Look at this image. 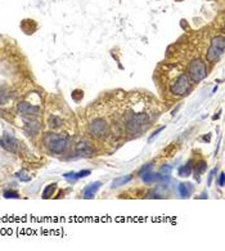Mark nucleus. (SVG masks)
Listing matches in <instances>:
<instances>
[{
	"instance_id": "23",
	"label": "nucleus",
	"mask_w": 225,
	"mask_h": 251,
	"mask_svg": "<svg viewBox=\"0 0 225 251\" xmlns=\"http://www.w3.org/2000/svg\"><path fill=\"white\" fill-rule=\"evenodd\" d=\"M4 197L5 199H20V193L16 192V191H5Z\"/></svg>"
},
{
	"instance_id": "8",
	"label": "nucleus",
	"mask_w": 225,
	"mask_h": 251,
	"mask_svg": "<svg viewBox=\"0 0 225 251\" xmlns=\"http://www.w3.org/2000/svg\"><path fill=\"white\" fill-rule=\"evenodd\" d=\"M18 112H21L25 116H38L40 115V108L38 106L28 103V102H21L17 106Z\"/></svg>"
},
{
	"instance_id": "24",
	"label": "nucleus",
	"mask_w": 225,
	"mask_h": 251,
	"mask_svg": "<svg viewBox=\"0 0 225 251\" xmlns=\"http://www.w3.org/2000/svg\"><path fill=\"white\" fill-rule=\"evenodd\" d=\"M152 166H153V162H150V164H147V165H144L143 168L140 169V172H139V176H143L144 173L150 172V169H152Z\"/></svg>"
},
{
	"instance_id": "6",
	"label": "nucleus",
	"mask_w": 225,
	"mask_h": 251,
	"mask_svg": "<svg viewBox=\"0 0 225 251\" xmlns=\"http://www.w3.org/2000/svg\"><path fill=\"white\" fill-rule=\"evenodd\" d=\"M108 131V125L103 119L98 117L96 120H93L89 125V133L94 138H102L107 134Z\"/></svg>"
},
{
	"instance_id": "18",
	"label": "nucleus",
	"mask_w": 225,
	"mask_h": 251,
	"mask_svg": "<svg viewBox=\"0 0 225 251\" xmlns=\"http://www.w3.org/2000/svg\"><path fill=\"white\" fill-rule=\"evenodd\" d=\"M142 176L144 183H152L154 182V180H157V174L153 172H150V170L147 173H144L143 176Z\"/></svg>"
},
{
	"instance_id": "13",
	"label": "nucleus",
	"mask_w": 225,
	"mask_h": 251,
	"mask_svg": "<svg viewBox=\"0 0 225 251\" xmlns=\"http://www.w3.org/2000/svg\"><path fill=\"white\" fill-rule=\"evenodd\" d=\"M48 125L51 129H58V127L62 126V120L58 116H55V115H50L48 117Z\"/></svg>"
},
{
	"instance_id": "1",
	"label": "nucleus",
	"mask_w": 225,
	"mask_h": 251,
	"mask_svg": "<svg viewBox=\"0 0 225 251\" xmlns=\"http://www.w3.org/2000/svg\"><path fill=\"white\" fill-rule=\"evenodd\" d=\"M125 130L130 135H138L150 125V116L144 111L129 110L124 117Z\"/></svg>"
},
{
	"instance_id": "21",
	"label": "nucleus",
	"mask_w": 225,
	"mask_h": 251,
	"mask_svg": "<svg viewBox=\"0 0 225 251\" xmlns=\"http://www.w3.org/2000/svg\"><path fill=\"white\" fill-rule=\"evenodd\" d=\"M71 97H72V100H75V102H80V100H82V97H84V92L80 89H76L72 92Z\"/></svg>"
},
{
	"instance_id": "3",
	"label": "nucleus",
	"mask_w": 225,
	"mask_h": 251,
	"mask_svg": "<svg viewBox=\"0 0 225 251\" xmlns=\"http://www.w3.org/2000/svg\"><path fill=\"white\" fill-rule=\"evenodd\" d=\"M224 45L225 39L223 35L212 39L211 45H210V48H208L207 53H206V59H207L208 62L215 63L222 58L223 53H224Z\"/></svg>"
},
{
	"instance_id": "9",
	"label": "nucleus",
	"mask_w": 225,
	"mask_h": 251,
	"mask_svg": "<svg viewBox=\"0 0 225 251\" xmlns=\"http://www.w3.org/2000/svg\"><path fill=\"white\" fill-rule=\"evenodd\" d=\"M76 153L78 156H82V157H89V156H92L93 148L86 142H80L76 147Z\"/></svg>"
},
{
	"instance_id": "11",
	"label": "nucleus",
	"mask_w": 225,
	"mask_h": 251,
	"mask_svg": "<svg viewBox=\"0 0 225 251\" xmlns=\"http://www.w3.org/2000/svg\"><path fill=\"white\" fill-rule=\"evenodd\" d=\"M177 189H179L180 196L183 197V199H187V197L191 196L192 192H193V186H192L191 183H180L179 187H177Z\"/></svg>"
},
{
	"instance_id": "20",
	"label": "nucleus",
	"mask_w": 225,
	"mask_h": 251,
	"mask_svg": "<svg viewBox=\"0 0 225 251\" xmlns=\"http://www.w3.org/2000/svg\"><path fill=\"white\" fill-rule=\"evenodd\" d=\"M206 169H207V162L200 161L197 165H196L195 170H196V173H197V174H203V173L206 172Z\"/></svg>"
},
{
	"instance_id": "17",
	"label": "nucleus",
	"mask_w": 225,
	"mask_h": 251,
	"mask_svg": "<svg viewBox=\"0 0 225 251\" xmlns=\"http://www.w3.org/2000/svg\"><path fill=\"white\" fill-rule=\"evenodd\" d=\"M55 188H57V183H51V184L45 187L44 192H43V197H44V199H49V197L53 196Z\"/></svg>"
},
{
	"instance_id": "10",
	"label": "nucleus",
	"mask_w": 225,
	"mask_h": 251,
	"mask_svg": "<svg viewBox=\"0 0 225 251\" xmlns=\"http://www.w3.org/2000/svg\"><path fill=\"white\" fill-rule=\"evenodd\" d=\"M100 186H102V183L100 182H94L92 183V184H89L88 187H85V189H84V199H93V197L96 196L97 191L100 188Z\"/></svg>"
},
{
	"instance_id": "19",
	"label": "nucleus",
	"mask_w": 225,
	"mask_h": 251,
	"mask_svg": "<svg viewBox=\"0 0 225 251\" xmlns=\"http://www.w3.org/2000/svg\"><path fill=\"white\" fill-rule=\"evenodd\" d=\"M16 176H17V178L20 179L21 182H30L31 180L30 173L26 172V170H21V172H18Z\"/></svg>"
},
{
	"instance_id": "7",
	"label": "nucleus",
	"mask_w": 225,
	"mask_h": 251,
	"mask_svg": "<svg viewBox=\"0 0 225 251\" xmlns=\"http://www.w3.org/2000/svg\"><path fill=\"white\" fill-rule=\"evenodd\" d=\"M0 145L3 148H5L8 152H12V153H17L18 148H20V143H18L17 139L9 134H5L0 139Z\"/></svg>"
},
{
	"instance_id": "27",
	"label": "nucleus",
	"mask_w": 225,
	"mask_h": 251,
	"mask_svg": "<svg viewBox=\"0 0 225 251\" xmlns=\"http://www.w3.org/2000/svg\"><path fill=\"white\" fill-rule=\"evenodd\" d=\"M216 172H218V169H214V170H212V172L210 173V176H208V179H207V183H208V186H210V184H211V182H212V178H214V176H215Z\"/></svg>"
},
{
	"instance_id": "25",
	"label": "nucleus",
	"mask_w": 225,
	"mask_h": 251,
	"mask_svg": "<svg viewBox=\"0 0 225 251\" xmlns=\"http://www.w3.org/2000/svg\"><path fill=\"white\" fill-rule=\"evenodd\" d=\"M164 129H165V126H161V127H158V129H157V130H156V131H153V134H152V135H150V138H148V143H150V142L153 141L154 138H156V137H157V135L160 134L161 131L164 130Z\"/></svg>"
},
{
	"instance_id": "5",
	"label": "nucleus",
	"mask_w": 225,
	"mask_h": 251,
	"mask_svg": "<svg viewBox=\"0 0 225 251\" xmlns=\"http://www.w3.org/2000/svg\"><path fill=\"white\" fill-rule=\"evenodd\" d=\"M189 90H191V81H189V77L184 74H179L174 83L170 84V92L176 97L184 96Z\"/></svg>"
},
{
	"instance_id": "2",
	"label": "nucleus",
	"mask_w": 225,
	"mask_h": 251,
	"mask_svg": "<svg viewBox=\"0 0 225 251\" xmlns=\"http://www.w3.org/2000/svg\"><path fill=\"white\" fill-rule=\"evenodd\" d=\"M45 145L49 151L55 155H61L69 147L70 137L66 134H48L44 138Z\"/></svg>"
},
{
	"instance_id": "29",
	"label": "nucleus",
	"mask_w": 225,
	"mask_h": 251,
	"mask_svg": "<svg viewBox=\"0 0 225 251\" xmlns=\"http://www.w3.org/2000/svg\"><path fill=\"white\" fill-rule=\"evenodd\" d=\"M63 176H65V178H67V179H77V178H76V173H66Z\"/></svg>"
},
{
	"instance_id": "26",
	"label": "nucleus",
	"mask_w": 225,
	"mask_h": 251,
	"mask_svg": "<svg viewBox=\"0 0 225 251\" xmlns=\"http://www.w3.org/2000/svg\"><path fill=\"white\" fill-rule=\"evenodd\" d=\"M88 176H90V170H81V172L76 173V178H85Z\"/></svg>"
},
{
	"instance_id": "22",
	"label": "nucleus",
	"mask_w": 225,
	"mask_h": 251,
	"mask_svg": "<svg viewBox=\"0 0 225 251\" xmlns=\"http://www.w3.org/2000/svg\"><path fill=\"white\" fill-rule=\"evenodd\" d=\"M171 172H173V166L170 165H164L160 169L161 176H170Z\"/></svg>"
},
{
	"instance_id": "28",
	"label": "nucleus",
	"mask_w": 225,
	"mask_h": 251,
	"mask_svg": "<svg viewBox=\"0 0 225 251\" xmlns=\"http://www.w3.org/2000/svg\"><path fill=\"white\" fill-rule=\"evenodd\" d=\"M218 184L220 187L224 186V173H220V176L218 178Z\"/></svg>"
},
{
	"instance_id": "4",
	"label": "nucleus",
	"mask_w": 225,
	"mask_h": 251,
	"mask_svg": "<svg viewBox=\"0 0 225 251\" xmlns=\"http://www.w3.org/2000/svg\"><path fill=\"white\" fill-rule=\"evenodd\" d=\"M188 75L195 83H200L207 76V66L202 59H193L188 66Z\"/></svg>"
},
{
	"instance_id": "14",
	"label": "nucleus",
	"mask_w": 225,
	"mask_h": 251,
	"mask_svg": "<svg viewBox=\"0 0 225 251\" xmlns=\"http://www.w3.org/2000/svg\"><path fill=\"white\" fill-rule=\"evenodd\" d=\"M192 170H193V168H192V161H189L188 164H185V165H183L179 169V176H183V178H187V176H189L192 174Z\"/></svg>"
},
{
	"instance_id": "15",
	"label": "nucleus",
	"mask_w": 225,
	"mask_h": 251,
	"mask_svg": "<svg viewBox=\"0 0 225 251\" xmlns=\"http://www.w3.org/2000/svg\"><path fill=\"white\" fill-rule=\"evenodd\" d=\"M10 100V93L3 85H0V104H7L8 100Z\"/></svg>"
},
{
	"instance_id": "16",
	"label": "nucleus",
	"mask_w": 225,
	"mask_h": 251,
	"mask_svg": "<svg viewBox=\"0 0 225 251\" xmlns=\"http://www.w3.org/2000/svg\"><path fill=\"white\" fill-rule=\"evenodd\" d=\"M26 123H27V124H26V129H27L28 131H31V133H38L41 129V125L39 124V123H36V121L27 120Z\"/></svg>"
},
{
	"instance_id": "12",
	"label": "nucleus",
	"mask_w": 225,
	"mask_h": 251,
	"mask_svg": "<svg viewBox=\"0 0 225 251\" xmlns=\"http://www.w3.org/2000/svg\"><path fill=\"white\" fill-rule=\"evenodd\" d=\"M133 179V176H119V178L113 179L112 182V188H117V187H121V186H125V184H127V183L130 182Z\"/></svg>"
}]
</instances>
